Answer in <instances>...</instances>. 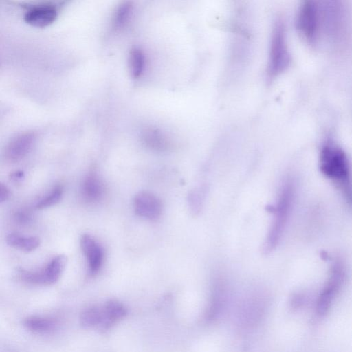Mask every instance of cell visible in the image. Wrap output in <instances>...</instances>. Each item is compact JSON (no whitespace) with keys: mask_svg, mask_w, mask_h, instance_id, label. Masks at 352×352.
Wrapping results in <instances>:
<instances>
[{"mask_svg":"<svg viewBox=\"0 0 352 352\" xmlns=\"http://www.w3.org/2000/svg\"><path fill=\"white\" fill-rule=\"evenodd\" d=\"M344 278V267L340 263L335 264L331 267L329 278L316 300V313L318 316L322 317L329 311Z\"/></svg>","mask_w":352,"mask_h":352,"instance_id":"4","label":"cell"},{"mask_svg":"<svg viewBox=\"0 0 352 352\" xmlns=\"http://www.w3.org/2000/svg\"><path fill=\"white\" fill-rule=\"evenodd\" d=\"M291 61L285 27L281 22H277L274 28L268 62V75L271 77L278 76L287 69Z\"/></svg>","mask_w":352,"mask_h":352,"instance_id":"3","label":"cell"},{"mask_svg":"<svg viewBox=\"0 0 352 352\" xmlns=\"http://www.w3.org/2000/svg\"><path fill=\"white\" fill-rule=\"evenodd\" d=\"M34 138L32 132H23L12 138L5 148L4 155L6 160L16 162L22 160L30 151Z\"/></svg>","mask_w":352,"mask_h":352,"instance_id":"10","label":"cell"},{"mask_svg":"<svg viewBox=\"0 0 352 352\" xmlns=\"http://www.w3.org/2000/svg\"><path fill=\"white\" fill-rule=\"evenodd\" d=\"M296 25L299 32L307 41L314 42L317 39L320 25V14L316 2H303L297 14Z\"/></svg>","mask_w":352,"mask_h":352,"instance_id":"5","label":"cell"},{"mask_svg":"<svg viewBox=\"0 0 352 352\" xmlns=\"http://www.w3.org/2000/svg\"><path fill=\"white\" fill-rule=\"evenodd\" d=\"M102 311L103 320L100 327L102 330L109 329L127 314V310L124 305L114 300L107 301L102 307Z\"/></svg>","mask_w":352,"mask_h":352,"instance_id":"14","label":"cell"},{"mask_svg":"<svg viewBox=\"0 0 352 352\" xmlns=\"http://www.w3.org/2000/svg\"><path fill=\"white\" fill-rule=\"evenodd\" d=\"M8 245L29 252L36 250L40 245V239L37 236H25L16 233H11L6 236Z\"/></svg>","mask_w":352,"mask_h":352,"instance_id":"15","label":"cell"},{"mask_svg":"<svg viewBox=\"0 0 352 352\" xmlns=\"http://www.w3.org/2000/svg\"><path fill=\"white\" fill-rule=\"evenodd\" d=\"M319 164L322 172L342 186L352 199L351 168L345 152L334 142L328 141L320 149Z\"/></svg>","mask_w":352,"mask_h":352,"instance_id":"1","label":"cell"},{"mask_svg":"<svg viewBox=\"0 0 352 352\" xmlns=\"http://www.w3.org/2000/svg\"><path fill=\"white\" fill-rule=\"evenodd\" d=\"M266 299L263 295L256 294L243 303L239 312V322L243 327L251 328L257 324L264 315Z\"/></svg>","mask_w":352,"mask_h":352,"instance_id":"7","label":"cell"},{"mask_svg":"<svg viewBox=\"0 0 352 352\" xmlns=\"http://www.w3.org/2000/svg\"><path fill=\"white\" fill-rule=\"evenodd\" d=\"M204 193L203 190L198 189L192 191L189 195V204L194 212L200 210L204 200Z\"/></svg>","mask_w":352,"mask_h":352,"instance_id":"22","label":"cell"},{"mask_svg":"<svg viewBox=\"0 0 352 352\" xmlns=\"http://www.w3.org/2000/svg\"><path fill=\"white\" fill-rule=\"evenodd\" d=\"M293 199V184L290 182H287L280 190L277 203L274 206H270V212L274 213V219L263 244L264 253H270L278 245L287 222Z\"/></svg>","mask_w":352,"mask_h":352,"instance_id":"2","label":"cell"},{"mask_svg":"<svg viewBox=\"0 0 352 352\" xmlns=\"http://www.w3.org/2000/svg\"><path fill=\"white\" fill-rule=\"evenodd\" d=\"M10 190L3 184H0V202L3 203L10 197Z\"/></svg>","mask_w":352,"mask_h":352,"instance_id":"24","label":"cell"},{"mask_svg":"<svg viewBox=\"0 0 352 352\" xmlns=\"http://www.w3.org/2000/svg\"><path fill=\"white\" fill-rule=\"evenodd\" d=\"M226 298V285L219 278L216 279L212 285L211 297L208 308L206 318L212 321L221 313Z\"/></svg>","mask_w":352,"mask_h":352,"instance_id":"13","label":"cell"},{"mask_svg":"<svg viewBox=\"0 0 352 352\" xmlns=\"http://www.w3.org/2000/svg\"><path fill=\"white\" fill-rule=\"evenodd\" d=\"M14 218L18 223L27 224L31 221L32 217L28 211L21 210L16 212Z\"/></svg>","mask_w":352,"mask_h":352,"instance_id":"23","label":"cell"},{"mask_svg":"<svg viewBox=\"0 0 352 352\" xmlns=\"http://www.w3.org/2000/svg\"><path fill=\"white\" fill-rule=\"evenodd\" d=\"M104 192L102 182L96 173H89L82 181L81 195L85 201L88 203H95L100 201Z\"/></svg>","mask_w":352,"mask_h":352,"instance_id":"12","label":"cell"},{"mask_svg":"<svg viewBox=\"0 0 352 352\" xmlns=\"http://www.w3.org/2000/svg\"><path fill=\"white\" fill-rule=\"evenodd\" d=\"M67 258L65 255H58L54 257L47 265L38 272H30L24 270L19 271L21 279L34 285H51L56 283L63 273Z\"/></svg>","mask_w":352,"mask_h":352,"instance_id":"6","label":"cell"},{"mask_svg":"<svg viewBox=\"0 0 352 352\" xmlns=\"http://www.w3.org/2000/svg\"><path fill=\"white\" fill-rule=\"evenodd\" d=\"M142 141L148 148L155 151H165L169 146L166 138L155 129L145 130L142 134Z\"/></svg>","mask_w":352,"mask_h":352,"instance_id":"16","label":"cell"},{"mask_svg":"<svg viewBox=\"0 0 352 352\" xmlns=\"http://www.w3.org/2000/svg\"><path fill=\"white\" fill-rule=\"evenodd\" d=\"M145 67V56L142 50L133 47L129 54V68L131 76L133 78L140 77Z\"/></svg>","mask_w":352,"mask_h":352,"instance_id":"19","label":"cell"},{"mask_svg":"<svg viewBox=\"0 0 352 352\" xmlns=\"http://www.w3.org/2000/svg\"><path fill=\"white\" fill-rule=\"evenodd\" d=\"M24 177V173L22 171L17 170L10 174V178L14 182H19Z\"/></svg>","mask_w":352,"mask_h":352,"instance_id":"25","label":"cell"},{"mask_svg":"<svg viewBox=\"0 0 352 352\" xmlns=\"http://www.w3.org/2000/svg\"><path fill=\"white\" fill-rule=\"evenodd\" d=\"M63 192L64 188L63 186H56L50 193L36 203L35 208L38 210H42L56 204L61 199Z\"/></svg>","mask_w":352,"mask_h":352,"instance_id":"21","label":"cell"},{"mask_svg":"<svg viewBox=\"0 0 352 352\" xmlns=\"http://www.w3.org/2000/svg\"><path fill=\"white\" fill-rule=\"evenodd\" d=\"M103 320L102 308L91 306L85 309L80 315V323L84 328L100 327Z\"/></svg>","mask_w":352,"mask_h":352,"instance_id":"18","label":"cell"},{"mask_svg":"<svg viewBox=\"0 0 352 352\" xmlns=\"http://www.w3.org/2000/svg\"><path fill=\"white\" fill-rule=\"evenodd\" d=\"M133 207L137 215L149 220L158 219L162 212L160 199L148 191L139 192L135 196Z\"/></svg>","mask_w":352,"mask_h":352,"instance_id":"8","label":"cell"},{"mask_svg":"<svg viewBox=\"0 0 352 352\" xmlns=\"http://www.w3.org/2000/svg\"><path fill=\"white\" fill-rule=\"evenodd\" d=\"M81 250L85 256L91 275H96L101 269L104 261V250L90 234H84L80 240Z\"/></svg>","mask_w":352,"mask_h":352,"instance_id":"9","label":"cell"},{"mask_svg":"<svg viewBox=\"0 0 352 352\" xmlns=\"http://www.w3.org/2000/svg\"><path fill=\"white\" fill-rule=\"evenodd\" d=\"M132 9V5L129 1L120 3L114 12L112 20V25L115 30H120L129 21Z\"/></svg>","mask_w":352,"mask_h":352,"instance_id":"20","label":"cell"},{"mask_svg":"<svg viewBox=\"0 0 352 352\" xmlns=\"http://www.w3.org/2000/svg\"><path fill=\"white\" fill-rule=\"evenodd\" d=\"M23 326L32 332L45 333L52 330L55 322L50 318L40 316H31L23 321Z\"/></svg>","mask_w":352,"mask_h":352,"instance_id":"17","label":"cell"},{"mask_svg":"<svg viewBox=\"0 0 352 352\" xmlns=\"http://www.w3.org/2000/svg\"><path fill=\"white\" fill-rule=\"evenodd\" d=\"M57 15L55 6L51 3H39L30 7L26 11L24 20L32 26L43 28L52 23Z\"/></svg>","mask_w":352,"mask_h":352,"instance_id":"11","label":"cell"}]
</instances>
